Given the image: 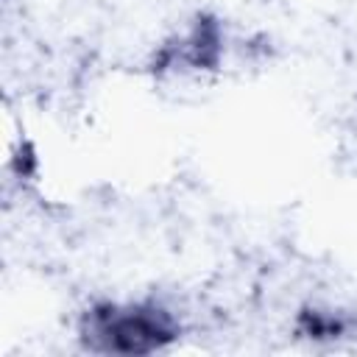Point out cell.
Instances as JSON below:
<instances>
[{"instance_id":"1","label":"cell","mask_w":357,"mask_h":357,"mask_svg":"<svg viewBox=\"0 0 357 357\" xmlns=\"http://www.w3.org/2000/svg\"><path fill=\"white\" fill-rule=\"evenodd\" d=\"M86 332L95 349L123 354L153 351L176 335L167 315L151 307H100L89 315Z\"/></svg>"}]
</instances>
